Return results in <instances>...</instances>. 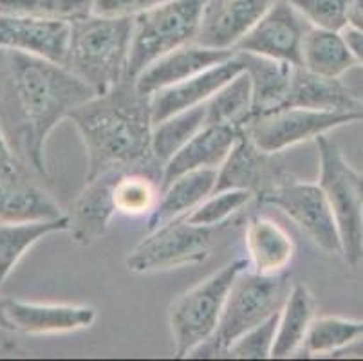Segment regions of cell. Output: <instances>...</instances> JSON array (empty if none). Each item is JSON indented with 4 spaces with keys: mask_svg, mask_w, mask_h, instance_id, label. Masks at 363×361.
Masks as SVG:
<instances>
[{
    "mask_svg": "<svg viewBox=\"0 0 363 361\" xmlns=\"http://www.w3.org/2000/svg\"><path fill=\"white\" fill-rule=\"evenodd\" d=\"M356 64L342 31L309 28L302 42V65L306 71L325 78H342Z\"/></svg>",
    "mask_w": 363,
    "mask_h": 361,
    "instance_id": "obj_26",
    "label": "cell"
},
{
    "mask_svg": "<svg viewBox=\"0 0 363 361\" xmlns=\"http://www.w3.org/2000/svg\"><path fill=\"white\" fill-rule=\"evenodd\" d=\"M311 28L342 31L347 26L351 0H288Z\"/></svg>",
    "mask_w": 363,
    "mask_h": 361,
    "instance_id": "obj_34",
    "label": "cell"
},
{
    "mask_svg": "<svg viewBox=\"0 0 363 361\" xmlns=\"http://www.w3.org/2000/svg\"><path fill=\"white\" fill-rule=\"evenodd\" d=\"M246 250L255 273L279 274L293 260L295 243L280 224L257 215L246 226Z\"/></svg>",
    "mask_w": 363,
    "mask_h": 361,
    "instance_id": "obj_23",
    "label": "cell"
},
{
    "mask_svg": "<svg viewBox=\"0 0 363 361\" xmlns=\"http://www.w3.org/2000/svg\"><path fill=\"white\" fill-rule=\"evenodd\" d=\"M94 0H0V15L76 22L92 15Z\"/></svg>",
    "mask_w": 363,
    "mask_h": 361,
    "instance_id": "obj_32",
    "label": "cell"
},
{
    "mask_svg": "<svg viewBox=\"0 0 363 361\" xmlns=\"http://www.w3.org/2000/svg\"><path fill=\"white\" fill-rule=\"evenodd\" d=\"M18 157L15 155L13 148L9 147L8 139H6L4 132L0 128V168H8V167H15L18 165Z\"/></svg>",
    "mask_w": 363,
    "mask_h": 361,
    "instance_id": "obj_40",
    "label": "cell"
},
{
    "mask_svg": "<svg viewBox=\"0 0 363 361\" xmlns=\"http://www.w3.org/2000/svg\"><path fill=\"white\" fill-rule=\"evenodd\" d=\"M279 313L264 320L262 323L244 333L237 342H233L232 347L228 349V357H239V360H266V357H272Z\"/></svg>",
    "mask_w": 363,
    "mask_h": 361,
    "instance_id": "obj_35",
    "label": "cell"
},
{
    "mask_svg": "<svg viewBox=\"0 0 363 361\" xmlns=\"http://www.w3.org/2000/svg\"><path fill=\"white\" fill-rule=\"evenodd\" d=\"M0 329L4 331H15L11 320L8 316V311H6V298L0 296Z\"/></svg>",
    "mask_w": 363,
    "mask_h": 361,
    "instance_id": "obj_42",
    "label": "cell"
},
{
    "mask_svg": "<svg viewBox=\"0 0 363 361\" xmlns=\"http://www.w3.org/2000/svg\"><path fill=\"white\" fill-rule=\"evenodd\" d=\"M206 123V105L186 109L170 116L160 123L152 125V155L160 165H164L179 148L188 143Z\"/></svg>",
    "mask_w": 363,
    "mask_h": 361,
    "instance_id": "obj_30",
    "label": "cell"
},
{
    "mask_svg": "<svg viewBox=\"0 0 363 361\" xmlns=\"http://www.w3.org/2000/svg\"><path fill=\"white\" fill-rule=\"evenodd\" d=\"M242 71V60H240L239 52H235L232 58H228L223 64L213 65V67L184 79V82L154 92L152 96H148L152 125L160 123V121L177 114V112L204 104L210 96L216 94L224 84H228L230 79L235 78Z\"/></svg>",
    "mask_w": 363,
    "mask_h": 361,
    "instance_id": "obj_15",
    "label": "cell"
},
{
    "mask_svg": "<svg viewBox=\"0 0 363 361\" xmlns=\"http://www.w3.org/2000/svg\"><path fill=\"white\" fill-rule=\"evenodd\" d=\"M244 128L230 125H204L188 143L163 165L161 188L179 175L203 168H219Z\"/></svg>",
    "mask_w": 363,
    "mask_h": 361,
    "instance_id": "obj_20",
    "label": "cell"
},
{
    "mask_svg": "<svg viewBox=\"0 0 363 361\" xmlns=\"http://www.w3.org/2000/svg\"><path fill=\"white\" fill-rule=\"evenodd\" d=\"M345 28L363 31V0H351L347 9V26Z\"/></svg>",
    "mask_w": 363,
    "mask_h": 361,
    "instance_id": "obj_39",
    "label": "cell"
},
{
    "mask_svg": "<svg viewBox=\"0 0 363 361\" xmlns=\"http://www.w3.org/2000/svg\"><path fill=\"white\" fill-rule=\"evenodd\" d=\"M291 289L289 274L240 271L228 291L216 331L188 357H224L244 333L282 309Z\"/></svg>",
    "mask_w": 363,
    "mask_h": 361,
    "instance_id": "obj_4",
    "label": "cell"
},
{
    "mask_svg": "<svg viewBox=\"0 0 363 361\" xmlns=\"http://www.w3.org/2000/svg\"><path fill=\"white\" fill-rule=\"evenodd\" d=\"M168 0H94L92 13L100 16H128L134 18L140 13L164 4Z\"/></svg>",
    "mask_w": 363,
    "mask_h": 361,
    "instance_id": "obj_36",
    "label": "cell"
},
{
    "mask_svg": "<svg viewBox=\"0 0 363 361\" xmlns=\"http://www.w3.org/2000/svg\"><path fill=\"white\" fill-rule=\"evenodd\" d=\"M69 38H71L69 22L0 15V49L28 52L64 65Z\"/></svg>",
    "mask_w": 363,
    "mask_h": 361,
    "instance_id": "obj_13",
    "label": "cell"
},
{
    "mask_svg": "<svg viewBox=\"0 0 363 361\" xmlns=\"http://www.w3.org/2000/svg\"><path fill=\"white\" fill-rule=\"evenodd\" d=\"M315 143L320 157L318 187L335 215L342 257L351 270H358L363 262V174L328 134L318 135Z\"/></svg>",
    "mask_w": 363,
    "mask_h": 361,
    "instance_id": "obj_5",
    "label": "cell"
},
{
    "mask_svg": "<svg viewBox=\"0 0 363 361\" xmlns=\"http://www.w3.org/2000/svg\"><path fill=\"white\" fill-rule=\"evenodd\" d=\"M217 181L216 168H203L179 175L167 187L161 188L156 208L148 213L147 231L156 230L161 224L190 213L204 199L213 194Z\"/></svg>",
    "mask_w": 363,
    "mask_h": 361,
    "instance_id": "obj_22",
    "label": "cell"
},
{
    "mask_svg": "<svg viewBox=\"0 0 363 361\" xmlns=\"http://www.w3.org/2000/svg\"><path fill=\"white\" fill-rule=\"evenodd\" d=\"M132 24L128 16H91L71 24L64 67L85 82L96 94H105L127 78Z\"/></svg>",
    "mask_w": 363,
    "mask_h": 361,
    "instance_id": "obj_3",
    "label": "cell"
},
{
    "mask_svg": "<svg viewBox=\"0 0 363 361\" xmlns=\"http://www.w3.org/2000/svg\"><path fill=\"white\" fill-rule=\"evenodd\" d=\"M343 36L347 40L349 49H351L352 56H354L356 64L363 67V31H356V29L351 28H343L342 29Z\"/></svg>",
    "mask_w": 363,
    "mask_h": 361,
    "instance_id": "obj_38",
    "label": "cell"
},
{
    "mask_svg": "<svg viewBox=\"0 0 363 361\" xmlns=\"http://www.w3.org/2000/svg\"><path fill=\"white\" fill-rule=\"evenodd\" d=\"M259 201L277 206L316 248L328 255H342V243L329 201L318 183L284 179Z\"/></svg>",
    "mask_w": 363,
    "mask_h": 361,
    "instance_id": "obj_10",
    "label": "cell"
},
{
    "mask_svg": "<svg viewBox=\"0 0 363 361\" xmlns=\"http://www.w3.org/2000/svg\"><path fill=\"white\" fill-rule=\"evenodd\" d=\"M247 266L250 262L246 258H237L172 300L168 307V326L176 357H188L212 336L228 291L237 274L247 270Z\"/></svg>",
    "mask_w": 363,
    "mask_h": 361,
    "instance_id": "obj_6",
    "label": "cell"
},
{
    "mask_svg": "<svg viewBox=\"0 0 363 361\" xmlns=\"http://www.w3.org/2000/svg\"><path fill=\"white\" fill-rule=\"evenodd\" d=\"M161 191V175L150 170H123L118 175L112 199L116 213L138 215L150 213L157 204Z\"/></svg>",
    "mask_w": 363,
    "mask_h": 361,
    "instance_id": "obj_29",
    "label": "cell"
},
{
    "mask_svg": "<svg viewBox=\"0 0 363 361\" xmlns=\"http://www.w3.org/2000/svg\"><path fill=\"white\" fill-rule=\"evenodd\" d=\"M286 107L313 109V111L358 112L363 105L352 98L342 78H325L313 74L303 67H296L291 79Z\"/></svg>",
    "mask_w": 363,
    "mask_h": 361,
    "instance_id": "obj_24",
    "label": "cell"
},
{
    "mask_svg": "<svg viewBox=\"0 0 363 361\" xmlns=\"http://www.w3.org/2000/svg\"><path fill=\"white\" fill-rule=\"evenodd\" d=\"M123 170H112L85 181V188L72 203L67 231L78 246H92L107 231L112 217L116 215L112 188Z\"/></svg>",
    "mask_w": 363,
    "mask_h": 361,
    "instance_id": "obj_17",
    "label": "cell"
},
{
    "mask_svg": "<svg viewBox=\"0 0 363 361\" xmlns=\"http://www.w3.org/2000/svg\"><path fill=\"white\" fill-rule=\"evenodd\" d=\"M316 316L315 296L303 282L291 284L288 298L279 313L275 342H273L272 357H289L300 352L303 338L309 326Z\"/></svg>",
    "mask_w": 363,
    "mask_h": 361,
    "instance_id": "obj_25",
    "label": "cell"
},
{
    "mask_svg": "<svg viewBox=\"0 0 363 361\" xmlns=\"http://www.w3.org/2000/svg\"><path fill=\"white\" fill-rule=\"evenodd\" d=\"M60 206L33 181L22 163L0 168V223H31L64 217Z\"/></svg>",
    "mask_w": 363,
    "mask_h": 361,
    "instance_id": "obj_18",
    "label": "cell"
},
{
    "mask_svg": "<svg viewBox=\"0 0 363 361\" xmlns=\"http://www.w3.org/2000/svg\"><path fill=\"white\" fill-rule=\"evenodd\" d=\"M67 215L52 221H31V223H0V287L4 286L11 271L26 251L48 235L67 231Z\"/></svg>",
    "mask_w": 363,
    "mask_h": 361,
    "instance_id": "obj_27",
    "label": "cell"
},
{
    "mask_svg": "<svg viewBox=\"0 0 363 361\" xmlns=\"http://www.w3.org/2000/svg\"><path fill=\"white\" fill-rule=\"evenodd\" d=\"M87 152L85 181L112 170H150L163 165L152 155L150 99L138 92L134 79L96 94L69 114Z\"/></svg>",
    "mask_w": 363,
    "mask_h": 361,
    "instance_id": "obj_2",
    "label": "cell"
},
{
    "mask_svg": "<svg viewBox=\"0 0 363 361\" xmlns=\"http://www.w3.org/2000/svg\"><path fill=\"white\" fill-rule=\"evenodd\" d=\"M96 92L67 67L0 49V128L26 168L48 175L45 141L62 119Z\"/></svg>",
    "mask_w": 363,
    "mask_h": 361,
    "instance_id": "obj_1",
    "label": "cell"
},
{
    "mask_svg": "<svg viewBox=\"0 0 363 361\" xmlns=\"http://www.w3.org/2000/svg\"><path fill=\"white\" fill-rule=\"evenodd\" d=\"M309 28L308 20L288 0H273L259 22L235 45V51L280 60L300 67L302 42Z\"/></svg>",
    "mask_w": 363,
    "mask_h": 361,
    "instance_id": "obj_11",
    "label": "cell"
},
{
    "mask_svg": "<svg viewBox=\"0 0 363 361\" xmlns=\"http://www.w3.org/2000/svg\"><path fill=\"white\" fill-rule=\"evenodd\" d=\"M204 2L206 0H168L134 16L127 78L134 79L157 58L194 42Z\"/></svg>",
    "mask_w": 363,
    "mask_h": 361,
    "instance_id": "obj_7",
    "label": "cell"
},
{
    "mask_svg": "<svg viewBox=\"0 0 363 361\" xmlns=\"http://www.w3.org/2000/svg\"><path fill=\"white\" fill-rule=\"evenodd\" d=\"M363 336V320L340 316H320L311 322L303 338L302 352L306 356H329L354 343Z\"/></svg>",
    "mask_w": 363,
    "mask_h": 361,
    "instance_id": "obj_31",
    "label": "cell"
},
{
    "mask_svg": "<svg viewBox=\"0 0 363 361\" xmlns=\"http://www.w3.org/2000/svg\"><path fill=\"white\" fill-rule=\"evenodd\" d=\"M226 226V224H224ZM224 226H201L186 215L161 224L127 255L125 266L134 274H150L204 262Z\"/></svg>",
    "mask_w": 363,
    "mask_h": 361,
    "instance_id": "obj_8",
    "label": "cell"
},
{
    "mask_svg": "<svg viewBox=\"0 0 363 361\" xmlns=\"http://www.w3.org/2000/svg\"><path fill=\"white\" fill-rule=\"evenodd\" d=\"M206 105V123L230 125L244 128L252 118V82L246 71L239 72L228 84H224L216 94L204 101Z\"/></svg>",
    "mask_w": 363,
    "mask_h": 361,
    "instance_id": "obj_28",
    "label": "cell"
},
{
    "mask_svg": "<svg viewBox=\"0 0 363 361\" xmlns=\"http://www.w3.org/2000/svg\"><path fill=\"white\" fill-rule=\"evenodd\" d=\"M235 52L237 51H232V49H210L190 42L167 52L154 64L148 65L143 72L134 78V85L140 94L152 96L161 89L172 87L213 65L223 64Z\"/></svg>",
    "mask_w": 363,
    "mask_h": 361,
    "instance_id": "obj_16",
    "label": "cell"
},
{
    "mask_svg": "<svg viewBox=\"0 0 363 361\" xmlns=\"http://www.w3.org/2000/svg\"><path fill=\"white\" fill-rule=\"evenodd\" d=\"M356 121H363V111L333 112L286 107L252 119L244 130L260 150L277 154Z\"/></svg>",
    "mask_w": 363,
    "mask_h": 361,
    "instance_id": "obj_9",
    "label": "cell"
},
{
    "mask_svg": "<svg viewBox=\"0 0 363 361\" xmlns=\"http://www.w3.org/2000/svg\"><path fill=\"white\" fill-rule=\"evenodd\" d=\"M273 0H206L194 42L210 49H232L239 44Z\"/></svg>",
    "mask_w": 363,
    "mask_h": 361,
    "instance_id": "obj_12",
    "label": "cell"
},
{
    "mask_svg": "<svg viewBox=\"0 0 363 361\" xmlns=\"http://www.w3.org/2000/svg\"><path fill=\"white\" fill-rule=\"evenodd\" d=\"M342 82L343 85L347 87V91L352 94V98L363 105V67L362 65H354L352 69H349V71L342 76Z\"/></svg>",
    "mask_w": 363,
    "mask_h": 361,
    "instance_id": "obj_37",
    "label": "cell"
},
{
    "mask_svg": "<svg viewBox=\"0 0 363 361\" xmlns=\"http://www.w3.org/2000/svg\"><path fill=\"white\" fill-rule=\"evenodd\" d=\"M253 199L255 195L252 191L240 190V188L213 191L199 206L186 213V218L190 223L201 224V226H224L237 211L252 203Z\"/></svg>",
    "mask_w": 363,
    "mask_h": 361,
    "instance_id": "obj_33",
    "label": "cell"
},
{
    "mask_svg": "<svg viewBox=\"0 0 363 361\" xmlns=\"http://www.w3.org/2000/svg\"><path fill=\"white\" fill-rule=\"evenodd\" d=\"M239 52L242 60L244 71L252 82V118L269 114L286 105L291 79L296 65L280 62V60L266 58V56L252 55V52Z\"/></svg>",
    "mask_w": 363,
    "mask_h": 361,
    "instance_id": "obj_21",
    "label": "cell"
},
{
    "mask_svg": "<svg viewBox=\"0 0 363 361\" xmlns=\"http://www.w3.org/2000/svg\"><path fill=\"white\" fill-rule=\"evenodd\" d=\"M6 311L15 331L31 336L64 334L87 329L96 320V311L71 304H35L6 298Z\"/></svg>",
    "mask_w": 363,
    "mask_h": 361,
    "instance_id": "obj_19",
    "label": "cell"
},
{
    "mask_svg": "<svg viewBox=\"0 0 363 361\" xmlns=\"http://www.w3.org/2000/svg\"><path fill=\"white\" fill-rule=\"evenodd\" d=\"M333 357H340V360H345V357H356V360H363V336L358 338L354 343H351L349 347L342 349L340 352H336Z\"/></svg>",
    "mask_w": 363,
    "mask_h": 361,
    "instance_id": "obj_41",
    "label": "cell"
},
{
    "mask_svg": "<svg viewBox=\"0 0 363 361\" xmlns=\"http://www.w3.org/2000/svg\"><path fill=\"white\" fill-rule=\"evenodd\" d=\"M269 155L273 154L260 150L250 139L246 130H242L223 165L217 168L213 191L240 188V190H250L259 199L286 179L284 172L275 168V163L269 161Z\"/></svg>",
    "mask_w": 363,
    "mask_h": 361,
    "instance_id": "obj_14",
    "label": "cell"
}]
</instances>
